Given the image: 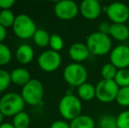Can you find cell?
<instances>
[{
    "label": "cell",
    "instance_id": "1",
    "mask_svg": "<svg viewBox=\"0 0 129 128\" xmlns=\"http://www.w3.org/2000/svg\"><path fill=\"white\" fill-rule=\"evenodd\" d=\"M85 44L88 47L90 53L96 56L105 55L111 53L112 49V42L110 36L98 31L92 32L87 37Z\"/></svg>",
    "mask_w": 129,
    "mask_h": 128
},
{
    "label": "cell",
    "instance_id": "2",
    "mask_svg": "<svg viewBox=\"0 0 129 128\" xmlns=\"http://www.w3.org/2000/svg\"><path fill=\"white\" fill-rule=\"evenodd\" d=\"M58 110L64 119L70 120L81 115L83 105L81 99L73 94H66L61 98L58 104Z\"/></svg>",
    "mask_w": 129,
    "mask_h": 128
},
{
    "label": "cell",
    "instance_id": "3",
    "mask_svg": "<svg viewBox=\"0 0 129 128\" xmlns=\"http://www.w3.org/2000/svg\"><path fill=\"white\" fill-rule=\"evenodd\" d=\"M25 101L21 95L15 92H9L0 99V111L5 116L12 117L23 111Z\"/></svg>",
    "mask_w": 129,
    "mask_h": 128
},
{
    "label": "cell",
    "instance_id": "4",
    "mask_svg": "<svg viewBox=\"0 0 129 128\" xmlns=\"http://www.w3.org/2000/svg\"><path fill=\"white\" fill-rule=\"evenodd\" d=\"M63 78L65 82L74 87H79L86 82L88 71L81 63H70L63 70Z\"/></svg>",
    "mask_w": 129,
    "mask_h": 128
},
{
    "label": "cell",
    "instance_id": "5",
    "mask_svg": "<svg viewBox=\"0 0 129 128\" xmlns=\"http://www.w3.org/2000/svg\"><path fill=\"white\" fill-rule=\"evenodd\" d=\"M21 97L25 103L29 105H37L41 104L44 95L43 85L37 79H31L21 91Z\"/></svg>",
    "mask_w": 129,
    "mask_h": 128
},
{
    "label": "cell",
    "instance_id": "6",
    "mask_svg": "<svg viewBox=\"0 0 129 128\" xmlns=\"http://www.w3.org/2000/svg\"><path fill=\"white\" fill-rule=\"evenodd\" d=\"M12 29L15 35L22 39L33 38L37 31L34 21L26 14H19L16 16Z\"/></svg>",
    "mask_w": 129,
    "mask_h": 128
},
{
    "label": "cell",
    "instance_id": "7",
    "mask_svg": "<svg viewBox=\"0 0 129 128\" xmlns=\"http://www.w3.org/2000/svg\"><path fill=\"white\" fill-rule=\"evenodd\" d=\"M96 87V98L101 103H111L116 100L119 87L114 80L102 79L97 83Z\"/></svg>",
    "mask_w": 129,
    "mask_h": 128
},
{
    "label": "cell",
    "instance_id": "8",
    "mask_svg": "<svg viewBox=\"0 0 129 128\" xmlns=\"http://www.w3.org/2000/svg\"><path fill=\"white\" fill-rule=\"evenodd\" d=\"M105 11L112 24H126L129 19L128 6L124 3L113 2L105 6Z\"/></svg>",
    "mask_w": 129,
    "mask_h": 128
},
{
    "label": "cell",
    "instance_id": "9",
    "mask_svg": "<svg viewBox=\"0 0 129 128\" xmlns=\"http://www.w3.org/2000/svg\"><path fill=\"white\" fill-rule=\"evenodd\" d=\"M38 65L45 72H54L61 66V57L58 52L54 50L44 51L38 57Z\"/></svg>",
    "mask_w": 129,
    "mask_h": 128
},
{
    "label": "cell",
    "instance_id": "10",
    "mask_svg": "<svg viewBox=\"0 0 129 128\" xmlns=\"http://www.w3.org/2000/svg\"><path fill=\"white\" fill-rule=\"evenodd\" d=\"M54 12L55 16L61 20H70L77 16L79 12V6L71 0H62L56 2Z\"/></svg>",
    "mask_w": 129,
    "mask_h": 128
},
{
    "label": "cell",
    "instance_id": "11",
    "mask_svg": "<svg viewBox=\"0 0 129 128\" xmlns=\"http://www.w3.org/2000/svg\"><path fill=\"white\" fill-rule=\"evenodd\" d=\"M110 62L118 69L128 68L129 67V46L118 45L110 53Z\"/></svg>",
    "mask_w": 129,
    "mask_h": 128
},
{
    "label": "cell",
    "instance_id": "12",
    "mask_svg": "<svg viewBox=\"0 0 129 128\" xmlns=\"http://www.w3.org/2000/svg\"><path fill=\"white\" fill-rule=\"evenodd\" d=\"M103 11L101 4L98 0H84L80 4L79 12L84 19L94 20L100 16Z\"/></svg>",
    "mask_w": 129,
    "mask_h": 128
},
{
    "label": "cell",
    "instance_id": "13",
    "mask_svg": "<svg viewBox=\"0 0 129 128\" xmlns=\"http://www.w3.org/2000/svg\"><path fill=\"white\" fill-rule=\"evenodd\" d=\"M90 55V50L85 43L76 42L72 44L69 49V56L76 63H80L86 61Z\"/></svg>",
    "mask_w": 129,
    "mask_h": 128
},
{
    "label": "cell",
    "instance_id": "14",
    "mask_svg": "<svg viewBox=\"0 0 129 128\" xmlns=\"http://www.w3.org/2000/svg\"><path fill=\"white\" fill-rule=\"evenodd\" d=\"M109 36L119 42L126 41L129 38L127 26L126 24H112Z\"/></svg>",
    "mask_w": 129,
    "mask_h": 128
},
{
    "label": "cell",
    "instance_id": "15",
    "mask_svg": "<svg viewBox=\"0 0 129 128\" xmlns=\"http://www.w3.org/2000/svg\"><path fill=\"white\" fill-rule=\"evenodd\" d=\"M16 59L21 64H28L33 61L34 56V49L27 44H23L18 48L16 51Z\"/></svg>",
    "mask_w": 129,
    "mask_h": 128
},
{
    "label": "cell",
    "instance_id": "16",
    "mask_svg": "<svg viewBox=\"0 0 129 128\" xmlns=\"http://www.w3.org/2000/svg\"><path fill=\"white\" fill-rule=\"evenodd\" d=\"M11 79L13 83L19 86H25L28 82L31 81L30 73L23 68H14L11 72Z\"/></svg>",
    "mask_w": 129,
    "mask_h": 128
},
{
    "label": "cell",
    "instance_id": "17",
    "mask_svg": "<svg viewBox=\"0 0 129 128\" xmlns=\"http://www.w3.org/2000/svg\"><path fill=\"white\" fill-rule=\"evenodd\" d=\"M77 96L83 101H90L96 97V87L90 82H84L77 88Z\"/></svg>",
    "mask_w": 129,
    "mask_h": 128
},
{
    "label": "cell",
    "instance_id": "18",
    "mask_svg": "<svg viewBox=\"0 0 129 128\" xmlns=\"http://www.w3.org/2000/svg\"><path fill=\"white\" fill-rule=\"evenodd\" d=\"M70 128H95V121L90 116L81 114L70 121Z\"/></svg>",
    "mask_w": 129,
    "mask_h": 128
},
{
    "label": "cell",
    "instance_id": "19",
    "mask_svg": "<svg viewBox=\"0 0 129 128\" xmlns=\"http://www.w3.org/2000/svg\"><path fill=\"white\" fill-rule=\"evenodd\" d=\"M34 41L38 47L40 48H45V47L49 45L50 35L47 31L43 29H37L35 32L34 37Z\"/></svg>",
    "mask_w": 129,
    "mask_h": 128
},
{
    "label": "cell",
    "instance_id": "20",
    "mask_svg": "<svg viewBox=\"0 0 129 128\" xmlns=\"http://www.w3.org/2000/svg\"><path fill=\"white\" fill-rule=\"evenodd\" d=\"M12 125L15 128H27L30 125V117L26 112L21 111L13 117Z\"/></svg>",
    "mask_w": 129,
    "mask_h": 128
},
{
    "label": "cell",
    "instance_id": "21",
    "mask_svg": "<svg viewBox=\"0 0 129 128\" xmlns=\"http://www.w3.org/2000/svg\"><path fill=\"white\" fill-rule=\"evenodd\" d=\"M16 17L11 10H2L0 12V25L7 28L12 26Z\"/></svg>",
    "mask_w": 129,
    "mask_h": 128
},
{
    "label": "cell",
    "instance_id": "22",
    "mask_svg": "<svg viewBox=\"0 0 129 128\" xmlns=\"http://www.w3.org/2000/svg\"><path fill=\"white\" fill-rule=\"evenodd\" d=\"M115 82L119 88L128 87L129 86V68L118 69L116 76L114 78Z\"/></svg>",
    "mask_w": 129,
    "mask_h": 128
},
{
    "label": "cell",
    "instance_id": "23",
    "mask_svg": "<svg viewBox=\"0 0 129 128\" xmlns=\"http://www.w3.org/2000/svg\"><path fill=\"white\" fill-rule=\"evenodd\" d=\"M117 72L118 68L111 62L105 63L101 68V75L104 80H114Z\"/></svg>",
    "mask_w": 129,
    "mask_h": 128
},
{
    "label": "cell",
    "instance_id": "24",
    "mask_svg": "<svg viewBox=\"0 0 129 128\" xmlns=\"http://www.w3.org/2000/svg\"><path fill=\"white\" fill-rule=\"evenodd\" d=\"M116 102L122 107L129 106V86L128 87L119 88V92L116 97Z\"/></svg>",
    "mask_w": 129,
    "mask_h": 128
},
{
    "label": "cell",
    "instance_id": "25",
    "mask_svg": "<svg viewBox=\"0 0 129 128\" xmlns=\"http://www.w3.org/2000/svg\"><path fill=\"white\" fill-rule=\"evenodd\" d=\"M99 128H118L116 118L112 115H103L99 121Z\"/></svg>",
    "mask_w": 129,
    "mask_h": 128
},
{
    "label": "cell",
    "instance_id": "26",
    "mask_svg": "<svg viewBox=\"0 0 129 128\" xmlns=\"http://www.w3.org/2000/svg\"><path fill=\"white\" fill-rule=\"evenodd\" d=\"M12 59V52L10 48L4 43H0V66L8 64Z\"/></svg>",
    "mask_w": 129,
    "mask_h": 128
},
{
    "label": "cell",
    "instance_id": "27",
    "mask_svg": "<svg viewBox=\"0 0 129 128\" xmlns=\"http://www.w3.org/2000/svg\"><path fill=\"white\" fill-rule=\"evenodd\" d=\"M49 46L51 48V50H54L55 52L61 51L64 46L62 38L58 34H52L50 35V40H49Z\"/></svg>",
    "mask_w": 129,
    "mask_h": 128
},
{
    "label": "cell",
    "instance_id": "28",
    "mask_svg": "<svg viewBox=\"0 0 129 128\" xmlns=\"http://www.w3.org/2000/svg\"><path fill=\"white\" fill-rule=\"evenodd\" d=\"M11 82V74L8 73L6 70L0 69V93L4 92L9 87Z\"/></svg>",
    "mask_w": 129,
    "mask_h": 128
},
{
    "label": "cell",
    "instance_id": "29",
    "mask_svg": "<svg viewBox=\"0 0 129 128\" xmlns=\"http://www.w3.org/2000/svg\"><path fill=\"white\" fill-rule=\"evenodd\" d=\"M118 128H129V111H124L120 112L117 117Z\"/></svg>",
    "mask_w": 129,
    "mask_h": 128
},
{
    "label": "cell",
    "instance_id": "30",
    "mask_svg": "<svg viewBox=\"0 0 129 128\" xmlns=\"http://www.w3.org/2000/svg\"><path fill=\"white\" fill-rule=\"evenodd\" d=\"M111 26H112V24H110L109 22H106V21L101 22L100 24L99 25V26H98V32H101V33L109 35V32H110V29H111Z\"/></svg>",
    "mask_w": 129,
    "mask_h": 128
},
{
    "label": "cell",
    "instance_id": "31",
    "mask_svg": "<svg viewBox=\"0 0 129 128\" xmlns=\"http://www.w3.org/2000/svg\"><path fill=\"white\" fill-rule=\"evenodd\" d=\"M15 4L14 0H0V8L2 10H10Z\"/></svg>",
    "mask_w": 129,
    "mask_h": 128
},
{
    "label": "cell",
    "instance_id": "32",
    "mask_svg": "<svg viewBox=\"0 0 129 128\" xmlns=\"http://www.w3.org/2000/svg\"><path fill=\"white\" fill-rule=\"evenodd\" d=\"M50 128H70V124L64 120H56L51 125Z\"/></svg>",
    "mask_w": 129,
    "mask_h": 128
},
{
    "label": "cell",
    "instance_id": "33",
    "mask_svg": "<svg viewBox=\"0 0 129 128\" xmlns=\"http://www.w3.org/2000/svg\"><path fill=\"white\" fill-rule=\"evenodd\" d=\"M6 28L0 25V43H2L6 38Z\"/></svg>",
    "mask_w": 129,
    "mask_h": 128
},
{
    "label": "cell",
    "instance_id": "34",
    "mask_svg": "<svg viewBox=\"0 0 129 128\" xmlns=\"http://www.w3.org/2000/svg\"><path fill=\"white\" fill-rule=\"evenodd\" d=\"M0 128H15V127L11 123H3L2 125H0Z\"/></svg>",
    "mask_w": 129,
    "mask_h": 128
},
{
    "label": "cell",
    "instance_id": "35",
    "mask_svg": "<svg viewBox=\"0 0 129 128\" xmlns=\"http://www.w3.org/2000/svg\"><path fill=\"white\" fill-rule=\"evenodd\" d=\"M4 117H5V115L2 113V111H0V125H2V122H3V119H4Z\"/></svg>",
    "mask_w": 129,
    "mask_h": 128
},
{
    "label": "cell",
    "instance_id": "36",
    "mask_svg": "<svg viewBox=\"0 0 129 128\" xmlns=\"http://www.w3.org/2000/svg\"><path fill=\"white\" fill-rule=\"evenodd\" d=\"M127 27H128V31H129V23H128V25H127Z\"/></svg>",
    "mask_w": 129,
    "mask_h": 128
},
{
    "label": "cell",
    "instance_id": "37",
    "mask_svg": "<svg viewBox=\"0 0 129 128\" xmlns=\"http://www.w3.org/2000/svg\"><path fill=\"white\" fill-rule=\"evenodd\" d=\"M128 12H129V5H128Z\"/></svg>",
    "mask_w": 129,
    "mask_h": 128
}]
</instances>
